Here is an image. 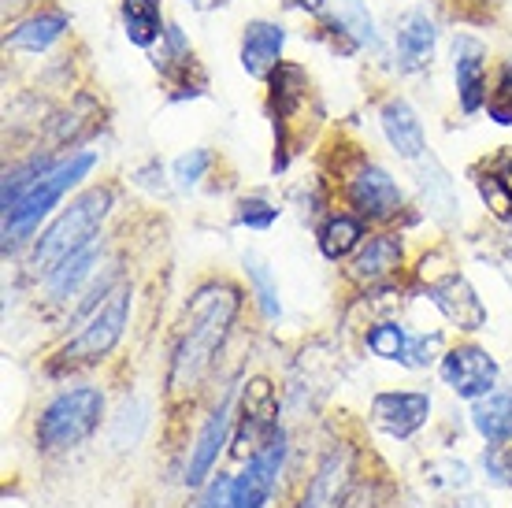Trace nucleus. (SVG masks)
<instances>
[{"label": "nucleus", "mask_w": 512, "mask_h": 508, "mask_svg": "<svg viewBox=\"0 0 512 508\" xmlns=\"http://www.w3.org/2000/svg\"><path fill=\"white\" fill-rule=\"evenodd\" d=\"M275 219H279V208L268 201H260V197H249V201H242V208H238V223L249 230H268Z\"/></svg>", "instance_id": "nucleus-32"}, {"label": "nucleus", "mask_w": 512, "mask_h": 508, "mask_svg": "<svg viewBox=\"0 0 512 508\" xmlns=\"http://www.w3.org/2000/svg\"><path fill=\"white\" fill-rule=\"evenodd\" d=\"M427 297L435 301V308L457 327V331H479V327H487V308L475 297L468 279L457 275V271H449L442 279L427 282Z\"/></svg>", "instance_id": "nucleus-12"}, {"label": "nucleus", "mask_w": 512, "mask_h": 508, "mask_svg": "<svg viewBox=\"0 0 512 508\" xmlns=\"http://www.w3.org/2000/svg\"><path fill=\"white\" fill-rule=\"evenodd\" d=\"M490 175L498 178L501 186H505V193H509V197H512V156H501V160H498V167H494V171H490Z\"/></svg>", "instance_id": "nucleus-35"}, {"label": "nucleus", "mask_w": 512, "mask_h": 508, "mask_svg": "<svg viewBox=\"0 0 512 508\" xmlns=\"http://www.w3.org/2000/svg\"><path fill=\"white\" fill-rule=\"evenodd\" d=\"M279 401L271 394V382L253 379L245 386V405H242V423L234 431V457L249 460L253 453H260L264 445L279 434Z\"/></svg>", "instance_id": "nucleus-9"}, {"label": "nucleus", "mask_w": 512, "mask_h": 508, "mask_svg": "<svg viewBox=\"0 0 512 508\" xmlns=\"http://www.w3.org/2000/svg\"><path fill=\"white\" fill-rule=\"evenodd\" d=\"M123 26H127V38L141 49H149L160 34H164V23H160V4L156 0H123Z\"/></svg>", "instance_id": "nucleus-22"}, {"label": "nucleus", "mask_w": 512, "mask_h": 508, "mask_svg": "<svg viewBox=\"0 0 512 508\" xmlns=\"http://www.w3.org/2000/svg\"><path fill=\"white\" fill-rule=\"evenodd\" d=\"M286 431H279L260 453L245 460V468L231 479L223 508H268L275 490H279L282 468H286Z\"/></svg>", "instance_id": "nucleus-6"}, {"label": "nucleus", "mask_w": 512, "mask_h": 508, "mask_svg": "<svg viewBox=\"0 0 512 508\" xmlns=\"http://www.w3.org/2000/svg\"><path fill=\"white\" fill-rule=\"evenodd\" d=\"M193 8H201V12H208V8H219V4H227V0H190Z\"/></svg>", "instance_id": "nucleus-37"}, {"label": "nucleus", "mask_w": 512, "mask_h": 508, "mask_svg": "<svg viewBox=\"0 0 512 508\" xmlns=\"http://www.w3.org/2000/svg\"><path fill=\"white\" fill-rule=\"evenodd\" d=\"M286 4H294V8H305V12H312V15L323 12V0H286Z\"/></svg>", "instance_id": "nucleus-36"}, {"label": "nucleus", "mask_w": 512, "mask_h": 508, "mask_svg": "<svg viewBox=\"0 0 512 508\" xmlns=\"http://www.w3.org/2000/svg\"><path fill=\"white\" fill-rule=\"evenodd\" d=\"M349 201L368 219H390L401 212V190L383 167H360L349 178Z\"/></svg>", "instance_id": "nucleus-13"}, {"label": "nucleus", "mask_w": 512, "mask_h": 508, "mask_svg": "<svg viewBox=\"0 0 512 508\" xmlns=\"http://www.w3.org/2000/svg\"><path fill=\"white\" fill-rule=\"evenodd\" d=\"M438 353H442V334H416V338H409V349H405V360H401V364L427 368V364L438 360Z\"/></svg>", "instance_id": "nucleus-30"}, {"label": "nucleus", "mask_w": 512, "mask_h": 508, "mask_svg": "<svg viewBox=\"0 0 512 508\" xmlns=\"http://www.w3.org/2000/svg\"><path fill=\"white\" fill-rule=\"evenodd\" d=\"M208 164H212V156H208L205 149H190L186 156L175 160V182H179L182 190H190V186L201 182V175L208 171Z\"/></svg>", "instance_id": "nucleus-31"}, {"label": "nucleus", "mask_w": 512, "mask_h": 508, "mask_svg": "<svg viewBox=\"0 0 512 508\" xmlns=\"http://www.w3.org/2000/svg\"><path fill=\"white\" fill-rule=\"evenodd\" d=\"M45 171H49V160H45V156H38V160H30V164L8 171V175H4V212H12L15 204L34 190V182H38Z\"/></svg>", "instance_id": "nucleus-27"}, {"label": "nucleus", "mask_w": 512, "mask_h": 508, "mask_svg": "<svg viewBox=\"0 0 512 508\" xmlns=\"http://www.w3.org/2000/svg\"><path fill=\"white\" fill-rule=\"evenodd\" d=\"M438 30L423 12H409L397 19V67L401 71H420L435 56Z\"/></svg>", "instance_id": "nucleus-15"}, {"label": "nucleus", "mask_w": 512, "mask_h": 508, "mask_svg": "<svg viewBox=\"0 0 512 508\" xmlns=\"http://www.w3.org/2000/svg\"><path fill=\"white\" fill-rule=\"evenodd\" d=\"M472 427L487 445L512 442V390H490L472 401Z\"/></svg>", "instance_id": "nucleus-19"}, {"label": "nucleus", "mask_w": 512, "mask_h": 508, "mask_svg": "<svg viewBox=\"0 0 512 508\" xmlns=\"http://www.w3.org/2000/svg\"><path fill=\"white\" fill-rule=\"evenodd\" d=\"M346 508H364V505H360V501H353V497H349V501H346Z\"/></svg>", "instance_id": "nucleus-39"}, {"label": "nucleus", "mask_w": 512, "mask_h": 508, "mask_svg": "<svg viewBox=\"0 0 512 508\" xmlns=\"http://www.w3.org/2000/svg\"><path fill=\"white\" fill-rule=\"evenodd\" d=\"M286 45V30L275 23H249L242 38V64L253 78H268L279 67V52Z\"/></svg>", "instance_id": "nucleus-18"}, {"label": "nucleus", "mask_w": 512, "mask_h": 508, "mask_svg": "<svg viewBox=\"0 0 512 508\" xmlns=\"http://www.w3.org/2000/svg\"><path fill=\"white\" fill-rule=\"evenodd\" d=\"M108 208H112V193L101 190V186H97V190H86L82 197H75L71 208H64L60 216L52 219V227L41 234L38 249H34V260H30L34 271L49 279L64 260L82 253V249L93 242V234L101 230Z\"/></svg>", "instance_id": "nucleus-2"}, {"label": "nucleus", "mask_w": 512, "mask_h": 508, "mask_svg": "<svg viewBox=\"0 0 512 508\" xmlns=\"http://www.w3.org/2000/svg\"><path fill=\"white\" fill-rule=\"evenodd\" d=\"M93 264H97V253H93V245H86L82 253H75L71 260H64V264L52 271V275H49V293L56 297V301H67V297L82 286V279L93 271Z\"/></svg>", "instance_id": "nucleus-24"}, {"label": "nucleus", "mask_w": 512, "mask_h": 508, "mask_svg": "<svg viewBox=\"0 0 512 508\" xmlns=\"http://www.w3.org/2000/svg\"><path fill=\"white\" fill-rule=\"evenodd\" d=\"M498 375H501L498 360L487 349H479V345H457V349L442 353V379L464 401L487 397L498 386Z\"/></svg>", "instance_id": "nucleus-10"}, {"label": "nucleus", "mask_w": 512, "mask_h": 508, "mask_svg": "<svg viewBox=\"0 0 512 508\" xmlns=\"http://www.w3.org/2000/svg\"><path fill=\"white\" fill-rule=\"evenodd\" d=\"M104 394L97 386H71L60 397H52L45 412L38 416V449L64 453L75 449L101 427Z\"/></svg>", "instance_id": "nucleus-3"}, {"label": "nucleus", "mask_w": 512, "mask_h": 508, "mask_svg": "<svg viewBox=\"0 0 512 508\" xmlns=\"http://www.w3.org/2000/svg\"><path fill=\"white\" fill-rule=\"evenodd\" d=\"M423 475H427V483L435 486V490H464V486L472 483V471L461 460H435V464L423 468Z\"/></svg>", "instance_id": "nucleus-28"}, {"label": "nucleus", "mask_w": 512, "mask_h": 508, "mask_svg": "<svg viewBox=\"0 0 512 508\" xmlns=\"http://www.w3.org/2000/svg\"><path fill=\"white\" fill-rule=\"evenodd\" d=\"M483 475H487V483L501 486V490H512V445H487V453H483Z\"/></svg>", "instance_id": "nucleus-29"}, {"label": "nucleus", "mask_w": 512, "mask_h": 508, "mask_svg": "<svg viewBox=\"0 0 512 508\" xmlns=\"http://www.w3.org/2000/svg\"><path fill=\"white\" fill-rule=\"evenodd\" d=\"M227 490H231V475H219V479H212V483L201 490V497H197L190 508H223Z\"/></svg>", "instance_id": "nucleus-34"}, {"label": "nucleus", "mask_w": 512, "mask_h": 508, "mask_svg": "<svg viewBox=\"0 0 512 508\" xmlns=\"http://www.w3.org/2000/svg\"><path fill=\"white\" fill-rule=\"evenodd\" d=\"M383 130L390 145H394V153L401 160H409V164H420L423 156H427V138H423V127L416 112H412L405 101H390L383 104Z\"/></svg>", "instance_id": "nucleus-17"}, {"label": "nucleus", "mask_w": 512, "mask_h": 508, "mask_svg": "<svg viewBox=\"0 0 512 508\" xmlns=\"http://www.w3.org/2000/svg\"><path fill=\"white\" fill-rule=\"evenodd\" d=\"M364 345L372 349V356L379 360H405V349H409V334L401 323H375Z\"/></svg>", "instance_id": "nucleus-26"}, {"label": "nucleus", "mask_w": 512, "mask_h": 508, "mask_svg": "<svg viewBox=\"0 0 512 508\" xmlns=\"http://www.w3.org/2000/svg\"><path fill=\"white\" fill-rule=\"evenodd\" d=\"M231 431H234V390H227V394L219 397V405L208 412L205 427H201V434L190 445V460H186V475H182V483L190 486V490L208 486V475L216 471L223 445L231 442Z\"/></svg>", "instance_id": "nucleus-8"}, {"label": "nucleus", "mask_w": 512, "mask_h": 508, "mask_svg": "<svg viewBox=\"0 0 512 508\" xmlns=\"http://www.w3.org/2000/svg\"><path fill=\"white\" fill-rule=\"evenodd\" d=\"M364 238V223L357 216H331L320 230V253L327 260H346Z\"/></svg>", "instance_id": "nucleus-23"}, {"label": "nucleus", "mask_w": 512, "mask_h": 508, "mask_svg": "<svg viewBox=\"0 0 512 508\" xmlns=\"http://www.w3.org/2000/svg\"><path fill=\"white\" fill-rule=\"evenodd\" d=\"M420 190H423V201H427V208H431V216L435 219H453V212L461 208L449 175L431 160V156H427V167H420Z\"/></svg>", "instance_id": "nucleus-20"}, {"label": "nucleus", "mask_w": 512, "mask_h": 508, "mask_svg": "<svg viewBox=\"0 0 512 508\" xmlns=\"http://www.w3.org/2000/svg\"><path fill=\"white\" fill-rule=\"evenodd\" d=\"M453 71H457L461 108L475 112L487 101V49L475 38H457L453 41Z\"/></svg>", "instance_id": "nucleus-14"}, {"label": "nucleus", "mask_w": 512, "mask_h": 508, "mask_svg": "<svg viewBox=\"0 0 512 508\" xmlns=\"http://www.w3.org/2000/svg\"><path fill=\"white\" fill-rule=\"evenodd\" d=\"M490 115L498 123H512V60L501 67V82L494 89V97H490Z\"/></svg>", "instance_id": "nucleus-33"}, {"label": "nucleus", "mask_w": 512, "mask_h": 508, "mask_svg": "<svg viewBox=\"0 0 512 508\" xmlns=\"http://www.w3.org/2000/svg\"><path fill=\"white\" fill-rule=\"evenodd\" d=\"M431 420V394L420 390H383L372 397V423L390 438L405 442Z\"/></svg>", "instance_id": "nucleus-11"}, {"label": "nucleus", "mask_w": 512, "mask_h": 508, "mask_svg": "<svg viewBox=\"0 0 512 508\" xmlns=\"http://www.w3.org/2000/svg\"><path fill=\"white\" fill-rule=\"evenodd\" d=\"M505 245H509V253H512V219L505 223Z\"/></svg>", "instance_id": "nucleus-38"}, {"label": "nucleus", "mask_w": 512, "mask_h": 508, "mask_svg": "<svg viewBox=\"0 0 512 508\" xmlns=\"http://www.w3.org/2000/svg\"><path fill=\"white\" fill-rule=\"evenodd\" d=\"M353 483H357V457L349 445L338 442L323 453L294 508H346Z\"/></svg>", "instance_id": "nucleus-7"}, {"label": "nucleus", "mask_w": 512, "mask_h": 508, "mask_svg": "<svg viewBox=\"0 0 512 508\" xmlns=\"http://www.w3.org/2000/svg\"><path fill=\"white\" fill-rule=\"evenodd\" d=\"M238 308H242V293L227 286V282H212V286H201L193 293L179 345H175V356H171V371H167L171 397H182L201 386V379L208 375L212 360H216V353L223 349L227 334H231Z\"/></svg>", "instance_id": "nucleus-1"}, {"label": "nucleus", "mask_w": 512, "mask_h": 508, "mask_svg": "<svg viewBox=\"0 0 512 508\" xmlns=\"http://www.w3.org/2000/svg\"><path fill=\"white\" fill-rule=\"evenodd\" d=\"M67 30V19L60 12H45V15H34V19H26V23H19L8 34V45H15V49H30V52H41L49 49L52 41L60 38Z\"/></svg>", "instance_id": "nucleus-21"}, {"label": "nucleus", "mask_w": 512, "mask_h": 508, "mask_svg": "<svg viewBox=\"0 0 512 508\" xmlns=\"http://www.w3.org/2000/svg\"><path fill=\"white\" fill-rule=\"evenodd\" d=\"M93 164H97V156H93V153H75V156H67V160H60L56 167H49V171L34 182V190L26 193L12 212H4V238H8V242H19V238H26L30 230L38 227L41 219L49 216L52 204L60 201V197L75 186L78 178L90 175Z\"/></svg>", "instance_id": "nucleus-4"}, {"label": "nucleus", "mask_w": 512, "mask_h": 508, "mask_svg": "<svg viewBox=\"0 0 512 508\" xmlns=\"http://www.w3.org/2000/svg\"><path fill=\"white\" fill-rule=\"evenodd\" d=\"M401 271V242L394 234H375L372 242L364 245L349 267V275L360 282V286H379V282L394 279Z\"/></svg>", "instance_id": "nucleus-16"}, {"label": "nucleus", "mask_w": 512, "mask_h": 508, "mask_svg": "<svg viewBox=\"0 0 512 508\" xmlns=\"http://www.w3.org/2000/svg\"><path fill=\"white\" fill-rule=\"evenodd\" d=\"M130 319V286H119V290H108L101 305L93 308L90 323L67 342L64 360L67 364H93V360H104L112 353L127 331Z\"/></svg>", "instance_id": "nucleus-5"}, {"label": "nucleus", "mask_w": 512, "mask_h": 508, "mask_svg": "<svg viewBox=\"0 0 512 508\" xmlns=\"http://www.w3.org/2000/svg\"><path fill=\"white\" fill-rule=\"evenodd\" d=\"M245 275H249V286L256 293V305L268 319H279V286H275V275L268 271V264L260 260V256H245Z\"/></svg>", "instance_id": "nucleus-25"}]
</instances>
